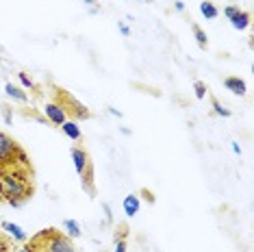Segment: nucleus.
Returning a JSON list of instances; mask_svg holds the SVG:
<instances>
[{"instance_id": "f257e3e1", "label": "nucleus", "mask_w": 254, "mask_h": 252, "mask_svg": "<svg viewBox=\"0 0 254 252\" xmlns=\"http://www.w3.org/2000/svg\"><path fill=\"white\" fill-rule=\"evenodd\" d=\"M33 196L31 168L20 165H0V200L11 207H22Z\"/></svg>"}, {"instance_id": "f03ea898", "label": "nucleus", "mask_w": 254, "mask_h": 252, "mask_svg": "<svg viewBox=\"0 0 254 252\" xmlns=\"http://www.w3.org/2000/svg\"><path fill=\"white\" fill-rule=\"evenodd\" d=\"M37 252H76V246L65 233L57 228H44L39 235L33 237Z\"/></svg>"}, {"instance_id": "7ed1b4c3", "label": "nucleus", "mask_w": 254, "mask_h": 252, "mask_svg": "<svg viewBox=\"0 0 254 252\" xmlns=\"http://www.w3.org/2000/svg\"><path fill=\"white\" fill-rule=\"evenodd\" d=\"M0 165H20V168H31L26 152L11 135L0 130Z\"/></svg>"}, {"instance_id": "20e7f679", "label": "nucleus", "mask_w": 254, "mask_h": 252, "mask_svg": "<svg viewBox=\"0 0 254 252\" xmlns=\"http://www.w3.org/2000/svg\"><path fill=\"white\" fill-rule=\"evenodd\" d=\"M57 102L63 107L65 116H72L76 122H78V120H89L91 118L89 109L85 107L83 102H78L72 94H67V91H63V89H57Z\"/></svg>"}, {"instance_id": "39448f33", "label": "nucleus", "mask_w": 254, "mask_h": 252, "mask_svg": "<svg viewBox=\"0 0 254 252\" xmlns=\"http://www.w3.org/2000/svg\"><path fill=\"white\" fill-rule=\"evenodd\" d=\"M44 113H46V118L50 120L53 124H57V126H61L63 122L67 120V116H65V111H63V107L59 105L57 100H53V102H48V105L44 107Z\"/></svg>"}, {"instance_id": "423d86ee", "label": "nucleus", "mask_w": 254, "mask_h": 252, "mask_svg": "<svg viewBox=\"0 0 254 252\" xmlns=\"http://www.w3.org/2000/svg\"><path fill=\"white\" fill-rule=\"evenodd\" d=\"M72 161H74V170H76V174L80 176L85 172V168L91 163L89 161V154L85 148H80V146H74L72 148Z\"/></svg>"}, {"instance_id": "0eeeda50", "label": "nucleus", "mask_w": 254, "mask_h": 252, "mask_svg": "<svg viewBox=\"0 0 254 252\" xmlns=\"http://www.w3.org/2000/svg\"><path fill=\"white\" fill-rule=\"evenodd\" d=\"M224 87H226L228 91H233L235 96H246L248 94V85H246L244 78H239V76L224 78Z\"/></svg>"}, {"instance_id": "6e6552de", "label": "nucleus", "mask_w": 254, "mask_h": 252, "mask_svg": "<svg viewBox=\"0 0 254 252\" xmlns=\"http://www.w3.org/2000/svg\"><path fill=\"white\" fill-rule=\"evenodd\" d=\"M61 130H63V135H65L67 139H72V141L83 139V130H80L76 120H65V122L61 124Z\"/></svg>"}, {"instance_id": "1a4fd4ad", "label": "nucleus", "mask_w": 254, "mask_h": 252, "mask_svg": "<svg viewBox=\"0 0 254 252\" xmlns=\"http://www.w3.org/2000/svg\"><path fill=\"white\" fill-rule=\"evenodd\" d=\"M139 207H141V200H139L137 193H128L122 202V209H124L126 217H135L137 213H139Z\"/></svg>"}, {"instance_id": "9d476101", "label": "nucleus", "mask_w": 254, "mask_h": 252, "mask_svg": "<svg viewBox=\"0 0 254 252\" xmlns=\"http://www.w3.org/2000/svg\"><path fill=\"white\" fill-rule=\"evenodd\" d=\"M250 20H252V15H250V11H244V9H239L237 13L230 18V24H233L235 31H246L248 26H250Z\"/></svg>"}, {"instance_id": "9b49d317", "label": "nucleus", "mask_w": 254, "mask_h": 252, "mask_svg": "<svg viewBox=\"0 0 254 252\" xmlns=\"http://www.w3.org/2000/svg\"><path fill=\"white\" fill-rule=\"evenodd\" d=\"M80 183H83V189L89 193L91 198L96 196V187H94V163H89L85 172L80 174Z\"/></svg>"}, {"instance_id": "f8f14e48", "label": "nucleus", "mask_w": 254, "mask_h": 252, "mask_svg": "<svg viewBox=\"0 0 254 252\" xmlns=\"http://www.w3.org/2000/svg\"><path fill=\"white\" fill-rule=\"evenodd\" d=\"M2 228L7 231V235H11V237H13L15 242H20V244H24L28 239V235L24 233V228H22L20 224H13V222H2Z\"/></svg>"}, {"instance_id": "ddd939ff", "label": "nucleus", "mask_w": 254, "mask_h": 252, "mask_svg": "<svg viewBox=\"0 0 254 252\" xmlns=\"http://www.w3.org/2000/svg\"><path fill=\"white\" fill-rule=\"evenodd\" d=\"M4 94L9 96V98H13V100H18V102H28V94L22 87H18V85H13V83H7L4 85Z\"/></svg>"}, {"instance_id": "4468645a", "label": "nucleus", "mask_w": 254, "mask_h": 252, "mask_svg": "<svg viewBox=\"0 0 254 252\" xmlns=\"http://www.w3.org/2000/svg\"><path fill=\"white\" fill-rule=\"evenodd\" d=\"M63 231H65V235L70 239H78L80 235H83V231H80V224L76 220H63Z\"/></svg>"}, {"instance_id": "2eb2a0df", "label": "nucleus", "mask_w": 254, "mask_h": 252, "mask_svg": "<svg viewBox=\"0 0 254 252\" xmlns=\"http://www.w3.org/2000/svg\"><path fill=\"white\" fill-rule=\"evenodd\" d=\"M200 13L204 15L206 20H215L217 15H219V11H217V7L211 2V0H204V2L200 4Z\"/></svg>"}, {"instance_id": "dca6fc26", "label": "nucleus", "mask_w": 254, "mask_h": 252, "mask_svg": "<svg viewBox=\"0 0 254 252\" xmlns=\"http://www.w3.org/2000/svg\"><path fill=\"white\" fill-rule=\"evenodd\" d=\"M191 31H193V37H195V44H198V48H202V50L209 48V37H206V33L202 31L198 24H193Z\"/></svg>"}, {"instance_id": "f3484780", "label": "nucleus", "mask_w": 254, "mask_h": 252, "mask_svg": "<svg viewBox=\"0 0 254 252\" xmlns=\"http://www.w3.org/2000/svg\"><path fill=\"white\" fill-rule=\"evenodd\" d=\"M211 107H213V113H215V116H219V118H230V116H233V111L224 107L217 98H211Z\"/></svg>"}, {"instance_id": "a211bd4d", "label": "nucleus", "mask_w": 254, "mask_h": 252, "mask_svg": "<svg viewBox=\"0 0 254 252\" xmlns=\"http://www.w3.org/2000/svg\"><path fill=\"white\" fill-rule=\"evenodd\" d=\"M193 91H195V98H198V100H202L206 94H209V89H206V85L202 83V81H195L193 83Z\"/></svg>"}, {"instance_id": "6ab92c4d", "label": "nucleus", "mask_w": 254, "mask_h": 252, "mask_svg": "<svg viewBox=\"0 0 254 252\" xmlns=\"http://www.w3.org/2000/svg\"><path fill=\"white\" fill-rule=\"evenodd\" d=\"M18 78H20V83L24 89H35V83H33V78L28 76L26 72H18Z\"/></svg>"}, {"instance_id": "aec40b11", "label": "nucleus", "mask_w": 254, "mask_h": 252, "mask_svg": "<svg viewBox=\"0 0 254 252\" xmlns=\"http://www.w3.org/2000/svg\"><path fill=\"white\" fill-rule=\"evenodd\" d=\"M237 11H239V4H228V7L224 9V15H226V18L230 20V18H233V15L237 13Z\"/></svg>"}, {"instance_id": "412c9836", "label": "nucleus", "mask_w": 254, "mask_h": 252, "mask_svg": "<svg viewBox=\"0 0 254 252\" xmlns=\"http://www.w3.org/2000/svg\"><path fill=\"white\" fill-rule=\"evenodd\" d=\"M113 252H126V239H115Z\"/></svg>"}, {"instance_id": "4be33fe9", "label": "nucleus", "mask_w": 254, "mask_h": 252, "mask_svg": "<svg viewBox=\"0 0 254 252\" xmlns=\"http://www.w3.org/2000/svg\"><path fill=\"white\" fill-rule=\"evenodd\" d=\"M15 252H37V248H35V244H26L24 242V246H22V248H18V250H15Z\"/></svg>"}, {"instance_id": "5701e85b", "label": "nucleus", "mask_w": 254, "mask_h": 252, "mask_svg": "<svg viewBox=\"0 0 254 252\" xmlns=\"http://www.w3.org/2000/svg\"><path fill=\"white\" fill-rule=\"evenodd\" d=\"M2 116H4V122H7V124L13 122V118H11V107H7V105L2 107Z\"/></svg>"}, {"instance_id": "b1692460", "label": "nucleus", "mask_w": 254, "mask_h": 252, "mask_svg": "<svg viewBox=\"0 0 254 252\" xmlns=\"http://www.w3.org/2000/svg\"><path fill=\"white\" fill-rule=\"evenodd\" d=\"M141 193H143V198H146L150 204H154V193H150L148 189H141Z\"/></svg>"}, {"instance_id": "393cba45", "label": "nucleus", "mask_w": 254, "mask_h": 252, "mask_svg": "<svg viewBox=\"0 0 254 252\" xmlns=\"http://www.w3.org/2000/svg\"><path fill=\"white\" fill-rule=\"evenodd\" d=\"M102 209H105V213H107V220H109V222H113V213H111V207H109V204L105 202V204H102Z\"/></svg>"}, {"instance_id": "a878e982", "label": "nucleus", "mask_w": 254, "mask_h": 252, "mask_svg": "<svg viewBox=\"0 0 254 252\" xmlns=\"http://www.w3.org/2000/svg\"><path fill=\"white\" fill-rule=\"evenodd\" d=\"M174 9L178 11V13H183V11H185V2H183V0H176V2H174Z\"/></svg>"}, {"instance_id": "bb28decb", "label": "nucleus", "mask_w": 254, "mask_h": 252, "mask_svg": "<svg viewBox=\"0 0 254 252\" xmlns=\"http://www.w3.org/2000/svg\"><path fill=\"white\" fill-rule=\"evenodd\" d=\"M120 31H122V35H126V37L130 35V28L126 26V24H120Z\"/></svg>"}, {"instance_id": "cd10ccee", "label": "nucleus", "mask_w": 254, "mask_h": 252, "mask_svg": "<svg viewBox=\"0 0 254 252\" xmlns=\"http://www.w3.org/2000/svg\"><path fill=\"white\" fill-rule=\"evenodd\" d=\"M109 113L115 118H122V111H118V109H113V107H109Z\"/></svg>"}, {"instance_id": "c85d7f7f", "label": "nucleus", "mask_w": 254, "mask_h": 252, "mask_svg": "<svg viewBox=\"0 0 254 252\" xmlns=\"http://www.w3.org/2000/svg\"><path fill=\"white\" fill-rule=\"evenodd\" d=\"M233 152H235V154H241V146L237 144V141H233Z\"/></svg>"}, {"instance_id": "c756f323", "label": "nucleus", "mask_w": 254, "mask_h": 252, "mask_svg": "<svg viewBox=\"0 0 254 252\" xmlns=\"http://www.w3.org/2000/svg\"><path fill=\"white\" fill-rule=\"evenodd\" d=\"M85 2H87V4H96V0H85Z\"/></svg>"}, {"instance_id": "7c9ffc66", "label": "nucleus", "mask_w": 254, "mask_h": 252, "mask_svg": "<svg viewBox=\"0 0 254 252\" xmlns=\"http://www.w3.org/2000/svg\"><path fill=\"white\" fill-rule=\"evenodd\" d=\"M141 2H148V0H141Z\"/></svg>"}]
</instances>
